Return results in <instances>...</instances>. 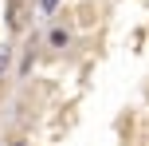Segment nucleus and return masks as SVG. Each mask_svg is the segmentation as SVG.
<instances>
[{
  "instance_id": "obj_1",
  "label": "nucleus",
  "mask_w": 149,
  "mask_h": 146,
  "mask_svg": "<svg viewBox=\"0 0 149 146\" xmlns=\"http://www.w3.org/2000/svg\"><path fill=\"white\" fill-rule=\"evenodd\" d=\"M47 47H51V51H67V47H71V28L55 24V28L47 32Z\"/></svg>"
},
{
  "instance_id": "obj_2",
  "label": "nucleus",
  "mask_w": 149,
  "mask_h": 146,
  "mask_svg": "<svg viewBox=\"0 0 149 146\" xmlns=\"http://www.w3.org/2000/svg\"><path fill=\"white\" fill-rule=\"evenodd\" d=\"M8 28H24V8H20V4L8 8Z\"/></svg>"
},
{
  "instance_id": "obj_3",
  "label": "nucleus",
  "mask_w": 149,
  "mask_h": 146,
  "mask_svg": "<svg viewBox=\"0 0 149 146\" xmlns=\"http://www.w3.org/2000/svg\"><path fill=\"white\" fill-rule=\"evenodd\" d=\"M8 63H12V47L4 44V47H0V71H8Z\"/></svg>"
},
{
  "instance_id": "obj_4",
  "label": "nucleus",
  "mask_w": 149,
  "mask_h": 146,
  "mask_svg": "<svg viewBox=\"0 0 149 146\" xmlns=\"http://www.w3.org/2000/svg\"><path fill=\"white\" fill-rule=\"evenodd\" d=\"M31 63H36V51L28 47V55H24V63H20V75H28V71H31Z\"/></svg>"
},
{
  "instance_id": "obj_5",
  "label": "nucleus",
  "mask_w": 149,
  "mask_h": 146,
  "mask_svg": "<svg viewBox=\"0 0 149 146\" xmlns=\"http://www.w3.org/2000/svg\"><path fill=\"white\" fill-rule=\"evenodd\" d=\"M55 8H59V0H39V12H43V16H51Z\"/></svg>"
},
{
  "instance_id": "obj_6",
  "label": "nucleus",
  "mask_w": 149,
  "mask_h": 146,
  "mask_svg": "<svg viewBox=\"0 0 149 146\" xmlns=\"http://www.w3.org/2000/svg\"><path fill=\"white\" fill-rule=\"evenodd\" d=\"M12 146H31V142H28V138H16V142H12Z\"/></svg>"
}]
</instances>
